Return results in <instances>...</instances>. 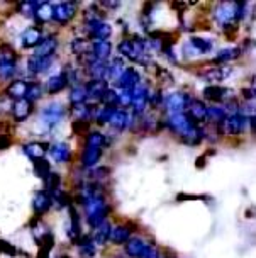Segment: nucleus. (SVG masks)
I'll list each match as a JSON object with an SVG mask.
<instances>
[{"instance_id":"nucleus-1","label":"nucleus","mask_w":256,"mask_h":258,"mask_svg":"<svg viewBox=\"0 0 256 258\" xmlns=\"http://www.w3.org/2000/svg\"><path fill=\"white\" fill-rule=\"evenodd\" d=\"M81 207H83V211H85L87 224H89L92 229H95L97 226L105 223V221H107V216L111 214V211H112V207L107 204V201H105L104 192L95 194V196L90 197Z\"/></svg>"},{"instance_id":"nucleus-2","label":"nucleus","mask_w":256,"mask_h":258,"mask_svg":"<svg viewBox=\"0 0 256 258\" xmlns=\"http://www.w3.org/2000/svg\"><path fill=\"white\" fill-rule=\"evenodd\" d=\"M248 14V4L246 2H221L214 7V19L219 26L237 24L243 21Z\"/></svg>"},{"instance_id":"nucleus-3","label":"nucleus","mask_w":256,"mask_h":258,"mask_svg":"<svg viewBox=\"0 0 256 258\" xmlns=\"http://www.w3.org/2000/svg\"><path fill=\"white\" fill-rule=\"evenodd\" d=\"M66 117V109L61 102L51 100V102L44 104L43 109L39 112V127L43 133H51L54 131L59 124L65 121Z\"/></svg>"},{"instance_id":"nucleus-4","label":"nucleus","mask_w":256,"mask_h":258,"mask_svg":"<svg viewBox=\"0 0 256 258\" xmlns=\"http://www.w3.org/2000/svg\"><path fill=\"white\" fill-rule=\"evenodd\" d=\"M17 63H19V56L16 49L7 43L0 44V80H11L17 72Z\"/></svg>"},{"instance_id":"nucleus-5","label":"nucleus","mask_w":256,"mask_h":258,"mask_svg":"<svg viewBox=\"0 0 256 258\" xmlns=\"http://www.w3.org/2000/svg\"><path fill=\"white\" fill-rule=\"evenodd\" d=\"M246 129H248V116H244L241 112L229 114L226 117V121L221 124V133L227 136H239L246 133Z\"/></svg>"},{"instance_id":"nucleus-6","label":"nucleus","mask_w":256,"mask_h":258,"mask_svg":"<svg viewBox=\"0 0 256 258\" xmlns=\"http://www.w3.org/2000/svg\"><path fill=\"white\" fill-rule=\"evenodd\" d=\"M192 97L187 92H172V94L164 95L163 105L164 110H168V114H177V112H187Z\"/></svg>"},{"instance_id":"nucleus-7","label":"nucleus","mask_w":256,"mask_h":258,"mask_svg":"<svg viewBox=\"0 0 256 258\" xmlns=\"http://www.w3.org/2000/svg\"><path fill=\"white\" fill-rule=\"evenodd\" d=\"M164 126L170 129V131L175 133V135L182 136L184 133H187L192 127L199 126V124L195 122L187 112H177V114H168L166 121H164Z\"/></svg>"},{"instance_id":"nucleus-8","label":"nucleus","mask_w":256,"mask_h":258,"mask_svg":"<svg viewBox=\"0 0 256 258\" xmlns=\"http://www.w3.org/2000/svg\"><path fill=\"white\" fill-rule=\"evenodd\" d=\"M87 38L94 41H109L112 36V26L105 21H85Z\"/></svg>"},{"instance_id":"nucleus-9","label":"nucleus","mask_w":256,"mask_h":258,"mask_svg":"<svg viewBox=\"0 0 256 258\" xmlns=\"http://www.w3.org/2000/svg\"><path fill=\"white\" fill-rule=\"evenodd\" d=\"M202 95L205 100L212 102L214 105H222L224 102H227V100L234 99V90L227 89V87H222V85H207L202 90Z\"/></svg>"},{"instance_id":"nucleus-10","label":"nucleus","mask_w":256,"mask_h":258,"mask_svg":"<svg viewBox=\"0 0 256 258\" xmlns=\"http://www.w3.org/2000/svg\"><path fill=\"white\" fill-rule=\"evenodd\" d=\"M148 95H149V89L146 84H141L138 87L132 89V116H143L146 114V107H148Z\"/></svg>"},{"instance_id":"nucleus-11","label":"nucleus","mask_w":256,"mask_h":258,"mask_svg":"<svg viewBox=\"0 0 256 258\" xmlns=\"http://www.w3.org/2000/svg\"><path fill=\"white\" fill-rule=\"evenodd\" d=\"M76 14V4L75 2H59L53 4V19L59 26H66Z\"/></svg>"},{"instance_id":"nucleus-12","label":"nucleus","mask_w":256,"mask_h":258,"mask_svg":"<svg viewBox=\"0 0 256 258\" xmlns=\"http://www.w3.org/2000/svg\"><path fill=\"white\" fill-rule=\"evenodd\" d=\"M58 46H59L58 36L54 34V32L46 34L43 38V41H41V43L34 48L33 56H36V58H53L58 51Z\"/></svg>"},{"instance_id":"nucleus-13","label":"nucleus","mask_w":256,"mask_h":258,"mask_svg":"<svg viewBox=\"0 0 256 258\" xmlns=\"http://www.w3.org/2000/svg\"><path fill=\"white\" fill-rule=\"evenodd\" d=\"M114 84L121 90H132L134 87H138L141 84V73L138 68L126 67V70L121 73V77H119Z\"/></svg>"},{"instance_id":"nucleus-14","label":"nucleus","mask_w":256,"mask_h":258,"mask_svg":"<svg viewBox=\"0 0 256 258\" xmlns=\"http://www.w3.org/2000/svg\"><path fill=\"white\" fill-rule=\"evenodd\" d=\"M68 211H70V223L66 226V236L73 245H76L78 239L83 236V231H81V218H80V213L76 211V207L73 204L68 207Z\"/></svg>"},{"instance_id":"nucleus-15","label":"nucleus","mask_w":256,"mask_h":258,"mask_svg":"<svg viewBox=\"0 0 256 258\" xmlns=\"http://www.w3.org/2000/svg\"><path fill=\"white\" fill-rule=\"evenodd\" d=\"M34 112V104L29 102L27 99L14 100L11 105V114L16 122H24L31 117V114Z\"/></svg>"},{"instance_id":"nucleus-16","label":"nucleus","mask_w":256,"mask_h":258,"mask_svg":"<svg viewBox=\"0 0 256 258\" xmlns=\"http://www.w3.org/2000/svg\"><path fill=\"white\" fill-rule=\"evenodd\" d=\"M231 73H232L231 67L217 64V67H212V68H205V70L200 73V77H202L205 82H209L210 85H219V82H224L227 77H231Z\"/></svg>"},{"instance_id":"nucleus-17","label":"nucleus","mask_w":256,"mask_h":258,"mask_svg":"<svg viewBox=\"0 0 256 258\" xmlns=\"http://www.w3.org/2000/svg\"><path fill=\"white\" fill-rule=\"evenodd\" d=\"M49 155H51L53 161L56 163H70L73 158V151L66 141H56L49 145Z\"/></svg>"},{"instance_id":"nucleus-18","label":"nucleus","mask_w":256,"mask_h":258,"mask_svg":"<svg viewBox=\"0 0 256 258\" xmlns=\"http://www.w3.org/2000/svg\"><path fill=\"white\" fill-rule=\"evenodd\" d=\"M43 38H44V34H43V31H41V27L31 26V27H27V29L22 31L19 41H21V46L24 49H34L36 46L43 41Z\"/></svg>"},{"instance_id":"nucleus-19","label":"nucleus","mask_w":256,"mask_h":258,"mask_svg":"<svg viewBox=\"0 0 256 258\" xmlns=\"http://www.w3.org/2000/svg\"><path fill=\"white\" fill-rule=\"evenodd\" d=\"M53 63H54V56L53 58H36L31 54L29 59H27V75L38 77L41 73L48 72L49 68L53 67Z\"/></svg>"},{"instance_id":"nucleus-20","label":"nucleus","mask_w":256,"mask_h":258,"mask_svg":"<svg viewBox=\"0 0 256 258\" xmlns=\"http://www.w3.org/2000/svg\"><path fill=\"white\" fill-rule=\"evenodd\" d=\"M48 150H49V143H43V141H29L26 145H22V153L31 161L44 158Z\"/></svg>"},{"instance_id":"nucleus-21","label":"nucleus","mask_w":256,"mask_h":258,"mask_svg":"<svg viewBox=\"0 0 256 258\" xmlns=\"http://www.w3.org/2000/svg\"><path fill=\"white\" fill-rule=\"evenodd\" d=\"M53 206V199L48 196L44 190H38L34 194V199H33V211H34V218H39L44 216L51 209Z\"/></svg>"},{"instance_id":"nucleus-22","label":"nucleus","mask_w":256,"mask_h":258,"mask_svg":"<svg viewBox=\"0 0 256 258\" xmlns=\"http://www.w3.org/2000/svg\"><path fill=\"white\" fill-rule=\"evenodd\" d=\"M112 43L111 41H94L90 43V53L97 61L107 63L112 56Z\"/></svg>"},{"instance_id":"nucleus-23","label":"nucleus","mask_w":256,"mask_h":258,"mask_svg":"<svg viewBox=\"0 0 256 258\" xmlns=\"http://www.w3.org/2000/svg\"><path fill=\"white\" fill-rule=\"evenodd\" d=\"M68 87V80H66V75L65 72H59V73H54L46 80V85H44V92L49 95H56L59 92H63Z\"/></svg>"},{"instance_id":"nucleus-24","label":"nucleus","mask_w":256,"mask_h":258,"mask_svg":"<svg viewBox=\"0 0 256 258\" xmlns=\"http://www.w3.org/2000/svg\"><path fill=\"white\" fill-rule=\"evenodd\" d=\"M124 70H126V61L121 56H116V58L109 59L107 67H105V77H104V80L107 82V84H109V82H116Z\"/></svg>"},{"instance_id":"nucleus-25","label":"nucleus","mask_w":256,"mask_h":258,"mask_svg":"<svg viewBox=\"0 0 256 258\" xmlns=\"http://www.w3.org/2000/svg\"><path fill=\"white\" fill-rule=\"evenodd\" d=\"M102 148H92V146H85L80 156V163L83 168H95L99 165L100 158H102Z\"/></svg>"},{"instance_id":"nucleus-26","label":"nucleus","mask_w":256,"mask_h":258,"mask_svg":"<svg viewBox=\"0 0 256 258\" xmlns=\"http://www.w3.org/2000/svg\"><path fill=\"white\" fill-rule=\"evenodd\" d=\"M148 243L139 236H131L129 241L124 245V251L129 258H141L144 255V251L148 250Z\"/></svg>"},{"instance_id":"nucleus-27","label":"nucleus","mask_w":256,"mask_h":258,"mask_svg":"<svg viewBox=\"0 0 256 258\" xmlns=\"http://www.w3.org/2000/svg\"><path fill=\"white\" fill-rule=\"evenodd\" d=\"M107 82L105 80H89L85 84V90H87V99H89V102H94L97 104L100 95L104 94L105 90H107Z\"/></svg>"},{"instance_id":"nucleus-28","label":"nucleus","mask_w":256,"mask_h":258,"mask_svg":"<svg viewBox=\"0 0 256 258\" xmlns=\"http://www.w3.org/2000/svg\"><path fill=\"white\" fill-rule=\"evenodd\" d=\"M187 114L194 119L197 124L205 122V114H207V104L200 99H192L189 107H187Z\"/></svg>"},{"instance_id":"nucleus-29","label":"nucleus","mask_w":256,"mask_h":258,"mask_svg":"<svg viewBox=\"0 0 256 258\" xmlns=\"http://www.w3.org/2000/svg\"><path fill=\"white\" fill-rule=\"evenodd\" d=\"M26 90H27V82L22 80V78H14L11 84L7 85L6 97H7V99H11L12 102H14V100L24 99V97H26Z\"/></svg>"},{"instance_id":"nucleus-30","label":"nucleus","mask_w":256,"mask_h":258,"mask_svg":"<svg viewBox=\"0 0 256 258\" xmlns=\"http://www.w3.org/2000/svg\"><path fill=\"white\" fill-rule=\"evenodd\" d=\"M99 109L97 104L94 102H85L81 105H73L71 112L73 116L76 117V121H85V122H90L95 116V110Z\"/></svg>"},{"instance_id":"nucleus-31","label":"nucleus","mask_w":256,"mask_h":258,"mask_svg":"<svg viewBox=\"0 0 256 258\" xmlns=\"http://www.w3.org/2000/svg\"><path fill=\"white\" fill-rule=\"evenodd\" d=\"M131 121H132V116L127 110H119L116 109V112H114V116L111 117V127L116 129V131L122 133L126 131V129H131Z\"/></svg>"},{"instance_id":"nucleus-32","label":"nucleus","mask_w":256,"mask_h":258,"mask_svg":"<svg viewBox=\"0 0 256 258\" xmlns=\"http://www.w3.org/2000/svg\"><path fill=\"white\" fill-rule=\"evenodd\" d=\"M227 112L224 105H207V114H205V122L209 126H221L226 121Z\"/></svg>"},{"instance_id":"nucleus-33","label":"nucleus","mask_w":256,"mask_h":258,"mask_svg":"<svg viewBox=\"0 0 256 258\" xmlns=\"http://www.w3.org/2000/svg\"><path fill=\"white\" fill-rule=\"evenodd\" d=\"M131 234H132V231L127 228L126 224H117V226H114V228L111 229L109 241H111L112 245H117V246L126 245V243L131 239Z\"/></svg>"},{"instance_id":"nucleus-34","label":"nucleus","mask_w":256,"mask_h":258,"mask_svg":"<svg viewBox=\"0 0 256 258\" xmlns=\"http://www.w3.org/2000/svg\"><path fill=\"white\" fill-rule=\"evenodd\" d=\"M243 54V49L239 48V46H231V48H222L219 49L216 58L212 59V63L216 64H224V63H229L232 59H237Z\"/></svg>"},{"instance_id":"nucleus-35","label":"nucleus","mask_w":256,"mask_h":258,"mask_svg":"<svg viewBox=\"0 0 256 258\" xmlns=\"http://www.w3.org/2000/svg\"><path fill=\"white\" fill-rule=\"evenodd\" d=\"M111 229L112 226L109 221H105V223H102L100 226H97V228L94 229V233L90 234L92 236V241L95 246H105L109 243V236H111Z\"/></svg>"},{"instance_id":"nucleus-36","label":"nucleus","mask_w":256,"mask_h":258,"mask_svg":"<svg viewBox=\"0 0 256 258\" xmlns=\"http://www.w3.org/2000/svg\"><path fill=\"white\" fill-rule=\"evenodd\" d=\"M194 51L197 53V56H202V54H209L214 49V41L212 39H205V38H199V36H192V38L187 41Z\"/></svg>"},{"instance_id":"nucleus-37","label":"nucleus","mask_w":256,"mask_h":258,"mask_svg":"<svg viewBox=\"0 0 256 258\" xmlns=\"http://www.w3.org/2000/svg\"><path fill=\"white\" fill-rule=\"evenodd\" d=\"M204 140H205L204 129L200 126L192 127V129H189V131L184 133V135L180 136V141L184 143V145H187V146H199Z\"/></svg>"},{"instance_id":"nucleus-38","label":"nucleus","mask_w":256,"mask_h":258,"mask_svg":"<svg viewBox=\"0 0 256 258\" xmlns=\"http://www.w3.org/2000/svg\"><path fill=\"white\" fill-rule=\"evenodd\" d=\"M76 246H78V253L81 258H94L97 255V246L94 245L92 241V236L90 234H83L78 243H76Z\"/></svg>"},{"instance_id":"nucleus-39","label":"nucleus","mask_w":256,"mask_h":258,"mask_svg":"<svg viewBox=\"0 0 256 258\" xmlns=\"http://www.w3.org/2000/svg\"><path fill=\"white\" fill-rule=\"evenodd\" d=\"M43 190L53 199V197L56 196L59 190H61V175L56 173V172L49 173L48 178L44 180V188H43Z\"/></svg>"},{"instance_id":"nucleus-40","label":"nucleus","mask_w":256,"mask_h":258,"mask_svg":"<svg viewBox=\"0 0 256 258\" xmlns=\"http://www.w3.org/2000/svg\"><path fill=\"white\" fill-rule=\"evenodd\" d=\"M53 19V4L51 2H41L38 11H36V16H34V21L38 27L41 24H46Z\"/></svg>"},{"instance_id":"nucleus-41","label":"nucleus","mask_w":256,"mask_h":258,"mask_svg":"<svg viewBox=\"0 0 256 258\" xmlns=\"http://www.w3.org/2000/svg\"><path fill=\"white\" fill-rule=\"evenodd\" d=\"M105 67H107V63L104 61H92L90 64H87L85 67V72L87 75L90 77V80H104L105 77Z\"/></svg>"},{"instance_id":"nucleus-42","label":"nucleus","mask_w":256,"mask_h":258,"mask_svg":"<svg viewBox=\"0 0 256 258\" xmlns=\"http://www.w3.org/2000/svg\"><path fill=\"white\" fill-rule=\"evenodd\" d=\"M68 100L71 102V105H81L85 102H89V99H87V90H85V85H75L71 87L70 90V95H68Z\"/></svg>"},{"instance_id":"nucleus-43","label":"nucleus","mask_w":256,"mask_h":258,"mask_svg":"<svg viewBox=\"0 0 256 258\" xmlns=\"http://www.w3.org/2000/svg\"><path fill=\"white\" fill-rule=\"evenodd\" d=\"M33 170H34V175L41 180H46L48 175L53 172L51 170V163L46 160V158H41V160H34L33 161Z\"/></svg>"},{"instance_id":"nucleus-44","label":"nucleus","mask_w":256,"mask_h":258,"mask_svg":"<svg viewBox=\"0 0 256 258\" xmlns=\"http://www.w3.org/2000/svg\"><path fill=\"white\" fill-rule=\"evenodd\" d=\"M99 104L102 105V107H117L119 105V92L116 89L107 87V90L100 95Z\"/></svg>"},{"instance_id":"nucleus-45","label":"nucleus","mask_w":256,"mask_h":258,"mask_svg":"<svg viewBox=\"0 0 256 258\" xmlns=\"http://www.w3.org/2000/svg\"><path fill=\"white\" fill-rule=\"evenodd\" d=\"M44 95V87L43 84H39V82H31V84H27V90H26V97L29 102H36V100L43 99Z\"/></svg>"},{"instance_id":"nucleus-46","label":"nucleus","mask_w":256,"mask_h":258,"mask_svg":"<svg viewBox=\"0 0 256 258\" xmlns=\"http://www.w3.org/2000/svg\"><path fill=\"white\" fill-rule=\"evenodd\" d=\"M114 112H116V107H99L95 110L94 119L99 126H105V124L111 122V117L114 116Z\"/></svg>"},{"instance_id":"nucleus-47","label":"nucleus","mask_w":256,"mask_h":258,"mask_svg":"<svg viewBox=\"0 0 256 258\" xmlns=\"http://www.w3.org/2000/svg\"><path fill=\"white\" fill-rule=\"evenodd\" d=\"M41 2H34V0H26V2H19L17 4V11H19L24 17H31L34 19L36 11H38Z\"/></svg>"},{"instance_id":"nucleus-48","label":"nucleus","mask_w":256,"mask_h":258,"mask_svg":"<svg viewBox=\"0 0 256 258\" xmlns=\"http://www.w3.org/2000/svg\"><path fill=\"white\" fill-rule=\"evenodd\" d=\"M104 141H105V135H102L100 131H89V133H87L85 146H92V148H104Z\"/></svg>"},{"instance_id":"nucleus-49","label":"nucleus","mask_w":256,"mask_h":258,"mask_svg":"<svg viewBox=\"0 0 256 258\" xmlns=\"http://www.w3.org/2000/svg\"><path fill=\"white\" fill-rule=\"evenodd\" d=\"M70 48L73 54H76V56H81V54L89 53L90 51V43L87 39H73L70 43Z\"/></svg>"},{"instance_id":"nucleus-50","label":"nucleus","mask_w":256,"mask_h":258,"mask_svg":"<svg viewBox=\"0 0 256 258\" xmlns=\"http://www.w3.org/2000/svg\"><path fill=\"white\" fill-rule=\"evenodd\" d=\"M53 204L58 207V209H65V207H70L73 204L70 194L65 190H59L56 196L53 197Z\"/></svg>"},{"instance_id":"nucleus-51","label":"nucleus","mask_w":256,"mask_h":258,"mask_svg":"<svg viewBox=\"0 0 256 258\" xmlns=\"http://www.w3.org/2000/svg\"><path fill=\"white\" fill-rule=\"evenodd\" d=\"M163 90L161 89H156V90H149V95H148V105H151L153 109H159L163 105Z\"/></svg>"},{"instance_id":"nucleus-52","label":"nucleus","mask_w":256,"mask_h":258,"mask_svg":"<svg viewBox=\"0 0 256 258\" xmlns=\"http://www.w3.org/2000/svg\"><path fill=\"white\" fill-rule=\"evenodd\" d=\"M109 175H111V170L107 167H99V168H90L89 170V177L95 180V183H99L100 180H104V178H107Z\"/></svg>"},{"instance_id":"nucleus-53","label":"nucleus","mask_w":256,"mask_h":258,"mask_svg":"<svg viewBox=\"0 0 256 258\" xmlns=\"http://www.w3.org/2000/svg\"><path fill=\"white\" fill-rule=\"evenodd\" d=\"M132 102V90H121L119 92V105L122 107H131Z\"/></svg>"},{"instance_id":"nucleus-54","label":"nucleus","mask_w":256,"mask_h":258,"mask_svg":"<svg viewBox=\"0 0 256 258\" xmlns=\"http://www.w3.org/2000/svg\"><path fill=\"white\" fill-rule=\"evenodd\" d=\"M0 253H6L9 256H16L17 255V250L14 248L11 243L4 241V239H0Z\"/></svg>"},{"instance_id":"nucleus-55","label":"nucleus","mask_w":256,"mask_h":258,"mask_svg":"<svg viewBox=\"0 0 256 258\" xmlns=\"http://www.w3.org/2000/svg\"><path fill=\"white\" fill-rule=\"evenodd\" d=\"M89 124L90 122H85V121H75L73 122V133L75 135H85V131H89Z\"/></svg>"},{"instance_id":"nucleus-56","label":"nucleus","mask_w":256,"mask_h":258,"mask_svg":"<svg viewBox=\"0 0 256 258\" xmlns=\"http://www.w3.org/2000/svg\"><path fill=\"white\" fill-rule=\"evenodd\" d=\"M243 99L246 100V104H253V100H254V87H249V89H243Z\"/></svg>"},{"instance_id":"nucleus-57","label":"nucleus","mask_w":256,"mask_h":258,"mask_svg":"<svg viewBox=\"0 0 256 258\" xmlns=\"http://www.w3.org/2000/svg\"><path fill=\"white\" fill-rule=\"evenodd\" d=\"M141 258H161V256H159V251H158V248H156V246L149 245V246H148V250L144 251V255L141 256Z\"/></svg>"},{"instance_id":"nucleus-58","label":"nucleus","mask_w":256,"mask_h":258,"mask_svg":"<svg viewBox=\"0 0 256 258\" xmlns=\"http://www.w3.org/2000/svg\"><path fill=\"white\" fill-rule=\"evenodd\" d=\"M11 136L9 135H0V151L2 150H7L11 146Z\"/></svg>"},{"instance_id":"nucleus-59","label":"nucleus","mask_w":256,"mask_h":258,"mask_svg":"<svg viewBox=\"0 0 256 258\" xmlns=\"http://www.w3.org/2000/svg\"><path fill=\"white\" fill-rule=\"evenodd\" d=\"M97 6L99 7H107V9H117L121 4H119V2H105V0H102V2L97 4Z\"/></svg>"},{"instance_id":"nucleus-60","label":"nucleus","mask_w":256,"mask_h":258,"mask_svg":"<svg viewBox=\"0 0 256 258\" xmlns=\"http://www.w3.org/2000/svg\"><path fill=\"white\" fill-rule=\"evenodd\" d=\"M205 158H207V155H204V156H200V158H197V168H202L204 167Z\"/></svg>"},{"instance_id":"nucleus-61","label":"nucleus","mask_w":256,"mask_h":258,"mask_svg":"<svg viewBox=\"0 0 256 258\" xmlns=\"http://www.w3.org/2000/svg\"><path fill=\"white\" fill-rule=\"evenodd\" d=\"M59 258H71V256H68V255H63V256H59Z\"/></svg>"},{"instance_id":"nucleus-62","label":"nucleus","mask_w":256,"mask_h":258,"mask_svg":"<svg viewBox=\"0 0 256 258\" xmlns=\"http://www.w3.org/2000/svg\"><path fill=\"white\" fill-rule=\"evenodd\" d=\"M164 258H166V256H164Z\"/></svg>"}]
</instances>
